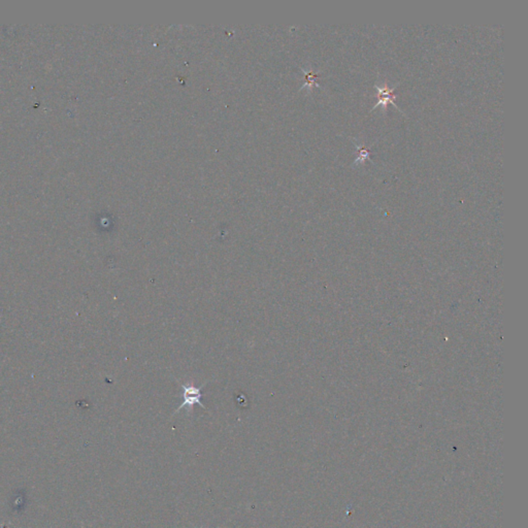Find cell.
<instances>
[{"label":"cell","instance_id":"obj_4","mask_svg":"<svg viewBox=\"0 0 528 528\" xmlns=\"http://www.w3.org/2000/svg\"><path fill=\"white\" fill-rule=\"evenodd\" d=\"M194 528H198V527H196V526H194Z\"/></svg>","mask_w":528,"mask_h":528},{"label":"cell","instance_id":"obj_1","mask_svg":"<svg viewBox=\"0 0 528 528\" xmlns=\"http://www.w3.org/2000/svg\"><path fill=\"white\" fill-rule=\"evenodd\" d=\"M182 388H183V403L177 409L175 413L180 412L184 408H187L188 412L190 413L192 410V407L194 405H199L202 409H205L204 405L201 402L202 387H195V386H191V385H187V384L186 385L183 384Z\"/></svg>","mask_w":528,"mask_h":528},{"label":"cell","instance_id":"obj_3","mask_svg":"<svg viewBox=\"0 0 528 528\" xmlns=\"http://www.w3.org/2000/svg\"><path fill=\"white\" fill-rule=\"evenodd\" d=\"M356 147L359 149L360 153H359V156L357 157V159L354 161V165L358 164V163H362L366 159H371V158H369V151H367L363 146H359L357 144H356Z\"/></svg>","mask_w":528,"mask_h":528},{"label":"cell","instance_id":"obj_2","mask_svg":"<svg viewBox=\"0 0 528 528\" xmlns=\"http://www.w3.org/2000/svg\"><path fill=\"white\" fill-rule=\"evenodd\" d=\"M396 87H393V88H389L388 86H378L376 85V89L378 90V103L375 105V108L373 110H376L378 109L380 105H383L384 109H386V105L388 103H392L394 107H396V109H399V105L396 104V102L394 101V99L396 98V95L394 94V90H395ZM401 111V110H400Z\"/></svg>","mask_w":528,"mask_h":528}]
</instances>
